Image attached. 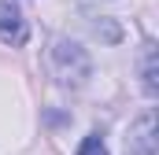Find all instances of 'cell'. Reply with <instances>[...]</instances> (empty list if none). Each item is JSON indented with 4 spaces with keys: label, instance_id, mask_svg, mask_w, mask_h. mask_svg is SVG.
<instances>
[{
    "label": "cell",
    "instance_id": "3957f363",
    "mask_svg": "<svg viewBox=\"0 0 159 155\" xmlns=\"http://www.w3.org/2000/svg\"><path fill=\"white\" fill-rule=\"evenodd\" d=\"M26 19H22V11H19V4L15 0H0V41L4 44H26Z\"/></svg>",
    "mask_w": 159,
    "mask_h": 155
},
{
    "label": "cell",
    "instance_id": "6da1fadb",
    "mask_svg": "<svg viewBox=\"0 0 159 155\" xmlns=\"http://www.w3.org/2000/svg\"><path fill=\"white\" fill-rule=\"evenodd\" d=\"M52 70H56V78L63 85H81L85 78L93 74V59H89V52L81 44L59 37L52 44Z\"/></svg>",
    "mask_w": 159,
    "mask_h": 155
},
{
    "label": "cell",
    "instance_id": "277c9868",
    "mask_svg": "<svg viewBox=\"0 0 159 155\" xmlns=\"http://www.w3.org/2000/svg\"><path fill=\"white\" fill-rule=\"evenodd\" d=\"M156 48H152V44H148V52H144V92H148V96H156L159 92V81H156Z\"/></svg>",
    "mask_w": 159,
    "mask_h": 155
},
{
    "label": "cell",
    "instance_id": "5b68a950",
    "mask_svg": "<svg viewBox=\"0 0 159 155\" xmlns=\"http://www.w3.org/2000/svg\"><path fill=\"white\" fill-rule=\"evenodd\" d=\"M93 30H96V37H104L107 44H119V41H122V30L115 26V22H111V19H100Z\"/></svg>",
    "mask_w": 159,
    "mask_h": 155
},
{
    "label": "cell",
    "instance_id": "7a4b0ae2",
    "mask_svg": "<svg viewBox=\"0 0 159 155\" xmlns=\"http://www.w3.org/2000/svg\"><path fill=\"white\" fill-rule=\"evenodd\" d=\"M159 152V137H156V111L148 107L126 133V155H156Z\"/></svg>",
    "mask_w": 159,
    "mask_h": 155
},
{
    "label": "cell",
    "instance_id": "8992f818",
    "mask_svg": "<svg viewBox=\"0 0 159 155\" xmlns=\"http://www.w3.org/2000/svg\"><path fill=\"white\" fill-rule=\"evenodd\" d=\"M78 155H107V148H104V137H85L81 140V148H78Z\"/></svg>",
    "mask_w": 159,
    "mask_h": 155
}]
</instances>
